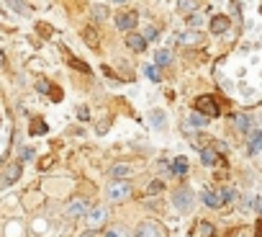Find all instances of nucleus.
I'll list each match as a JSON object with an SVG mask.
<instances>
[{
  "label": "nucleus",
  "instance_id": "nucleus-1",
  "mask_svg": "<svg viewBox=\"0 0 262 237\" xmlns=\"http://www.w3.org/2000/svg\"><path fill=\"white\" fill-rule=\"evenodd\" d=\"M105 193H108L111 201H126V199L134 196V186H131L126 178H113Z\"/></svg>",
  "mask_w": 262,
  "mask_h": 237
},
{
  "label": "nucleus",
  "instance_id": "nucleus-2",
  "mask_svg": "<svg viewBox=\"0 0 262 237\" xmlns=\"http://www.w3.org/2000/svg\"><path fill=\"white\" fill-rule=\"evenodd\" d=\"M172 204H175V209H180V211H190V206L195 204V196H193V191H190L188 186H183V188H178V191L172 193Z\"/></svg>",
  "mask_w": 262,
  "mask_h": 237
},
{
  "label": "nucleus",
  "instance_id": "nucleus-3",
  "mask_svg": "<svg viewBox=\"0 0 262 237\" xmlns=\"http://www.w3.org/2000/svg\"><path fill=\"white\" fill-rule=\"evenodd\" d=\"M195 111H201V113L208 116V118L219 116V106H216V101H213L211 95H201V98H195Z\"/></svg>",
  "mask_w": 262,
  "mask_h": 237
},
{
  "label": "nucleus",
  "instance_id": "nucleus-4",
  "mask_svg": "<svg viewBox=\"0 0 262 237\" xmlns=\"http://www.w3.org/2000/svg\"><path fill=\"white\" fill-rule=\"evenodd\" d=\"M134 237H165V229L157 222H139Z\"/></svg>",
  "mask_w": 262,
  "mask_h": 237
},
{
  "label": "nucleus",
  "instance_id": "nucleus-5",
  "mask_svg": "<svg viewBox=\"0 0 262 237\" xmlns=\"http://www.w3.org/2000/svg\"><path fill=\"white\" fill-rule=\"evenodd\" d=\"M116 26H118V31H134V29L139 26V16H137L134 11L121 13V16L116 18Z\"/></svg>",
  "mask_w": 262,
  "mask_h": 237
},
{
  "label": "nucleus",
  "instance_id": "nucleus-6",
  "mask_svg": "<svg viewBox=\"0 0 262 237\" xmlns=\"http://www.w3.org/2000/svg\"><path fill=\"white\" fill-rule=\"evenodd\" d=\"M126 47L131 49V52H147V39H144V34H137V31H128L126 34Z\"/></svg>",
  "mask_w": 262,
  "mask_h": 237
},
{
  "label": "nucleus",
  "instance_id": "nucleus-7",
  "mask_svg": "<svg viewBox=\"0 0 262 237\" xmlns=\"http://www.w3.org/2000/svg\"><path fill=\"white\" fill-rule=\"evenodd\" d=\"M247 137H249V145H247L249 157L259 155L262 152V129H252V132H247Z\"/></svg>",
  "mask_w": 262,
  "mask_h": 237
},
{
  "label": "nucleus",
  "instance_id": "nucleus-8",
  "mask_svg": "<svg viewBox=\"0 0 262 237\" xmlns=\"http://www.w3.org/2000/svg\"><path fill=\"white\" fill-rule=\"evenodd\" d=\"M64 214H67L70 219H75V216H85V214H88V201H85V199H75V201H70L67 209H64Z\"/></svg>",
  "mask_w": 262,
  "mask_h": 237
},
{
  "label": "nucleus",
  "instance_id": "nucleus-9",
  "mask_svg": "<svg viewBox=\"0 0 262 237\" xmlns=\"http://www.w3.org/2000/svg\"><path fill=\"white\" fill-rule=\"evenodd\" d=\"M18 178H21V163H13V165L6 168L3 178H0V186H11V183H16Z\"/></svg>",
  "mask_w": 262,
  "mask_h": 237
},
{
  "label": "nucleus",
  "instance_id": "nucleus-10",
  "mask_svg": "<svg viewBox=\"0 0 262 237\" xmlns=\"http://www.w3.org/2000/svg\"><path fill=\"white\" fill-rule=\"evenodd\" d=\"M229 26H231V21H229L226 16H213V18H211V34H216V36L226 34Z\"/></svg>",
  "mask_w": 262,
  "mask_h": 237
},
{
  "label": "nucleus",
  "instance_id": "nucleus-11",
  "mask_svg": "<svg viewBox=\"0 0 262 237\" xmlns=\"http://www.w3.org/2000/svg\"><path fill=\"white\" fill-rule=\"evenodd\" d=\"M85 216H88V227H90V229H95V227H100V224L105 222V216H108V214H105V209H100V206H98V209L88 211Z\"/></svg>",
  "mask_w": 262,
  "mask_h": 237
},
{
  "label": "nucleus",
  "instance_id": "nucleus-12",
  "mask_svg": "<svg viewBox=\"0 0 262 237\" xmlns=\"http://www.w3.org/2000/svg\"><path fill=\"white\" fill-rule=\"evenodd\" d=\"M201 201H203L206 206H211V209H221V206H224V204H221V196L213 193V191H201Z\"/></svg>",
  "mask_w": 262,
  "mask_h": 237
},
{
  "label": "nucleus",
  "instance_id": "nucleus-13",
  "mask_svg": "<svg viewBox=\"0 0 262 237\" xmlns=\"http://www.w3.org/2000/svg\"><path fill=\"white\" fill-rule=\"evenodd\" d=\"M170 170H172V175H178V178H180V175H185V173H188V160H185L183 155H178V157L172 160Z\"/></svg>",
  "mask_w": 262,
  "mask_h": 237
},
{
  "label": "nucleus",
  "instance_id": "nucleus-14",
  "mask_svg": "<svg viewBox=\"0 0 262 237\" xmlns=\"http://www.w3.org/2000/svg\"><path fill=\"white\" fill-rule=\"evenodd\" d=\"M131 173H134V168L126 165V163H116V165L111 168V175H113V178H126V175H131Z\"/></svg>",
  "mask_w": 262,
  "mask_h": 237
},
{
  "label": "nucleus",
  "instance_id": "nucleus-15",
  "mask_svg": "<svg viewBox=\"0 0 262 237\" xmlns=\"http://www.w3.org/2000/svg\"><path fill=\"white\" fill-rule=\"evenodd\" d=\"M234 127H236L242 134H247V132H249V116H247V113H236V116H234Z\"/></svg>",
  "mask_w": 262,
  "mask_h": 237
},
{
  "label": "nucleus",
  "instance_id": "nucleus-16",
  "mask_svg": "<svg viewBox=\"0 0 262 237\" xmlns=\"http://www.w3.org/2000/svg\"><path fill=\"white\" fill-rule=\"evenodd\" d=\"M170 62H172V54H170L167 49L155 52V65H157V67H165V65H170Z\"/></svg>",
  "mask_w": 262,
  "mask_h": 237
},
{
  "label": "nucleus",
  "instance_id": "nucleus-17",
  "mask_svg": "<svg viewBox=\"0 0 262 237\" xmlns=\"http://www.w3.org/2000/svg\"><path fill=\"white\" fill-rule=\"evenodd\" d=\"M180 44H201V31H190V34H180L178 36Z\"/></svg>",
  "mask_w": 262,
  "mask_h": 237
},
{
  "label": "nucleus",
  "instance_id": "nucleus-18",
  "mask_svg": "<svg viewBox=\"0 0 262 237\" xmlns=\"http://www.w3.org/2000/svg\"><path fill=\"white\" fill-rule=\"evenodd\" d=\"M201 163L203 165H213L216 163V150L213 147H203L201 150Z\"/></svg>",
  "mask_w": 262,
  "mask_h": 237
},
{
  "label": "nucleus",
  "instance_id": "nucleus-19",
  "mask_svg": "<svg viewBox=\"0 0 262 237\" xmlns=\"http://www.w3.org/2000/svg\"><path fill=\"white\" fill-rule=\"evenodd\" d=\"M178 11L180 13H193V11H198V3L195 0H178Z\"/></svg>",
  "mask_w": 262,
  "mask_h": 237
},
{
  "label": "nucleus",
  "instance_id": "nucleus-20",
  "mask_svg": "<svg viewBox=\"0 0 262 237\" xmlns=\"http://www.w3.org/2000/svg\"><path fill=\"white\" fill-rule=\"evenodd\" d=\"M213 224H208V222H201L198 224V237H213Z\"/></svg>",
  "mask_w": 262,
  "mask_h": 237
},
{
  "label": "nucleus",
  "instance_id": "nucleus-21",
  "mask_svg": "<svg viewBox=\"0 0 262 237\" xmlns=\"http://www.w3.org/2000/svg\"><path fill=\"white\" fill-rule=\"evenodd\" d=\"M201 24H203V13H201V11H198V13H188V26H190V29H198Z\"/></svg>",
  "mask_w": 262,
  "mask_h": 237
},
{
  "label": "nucleus",
  "instance_id": "nucleus-22",
  "mask_svg": "<svg viewBox=\"0 0 262 237\" xmlns=\"http://www.w3.org/2000/svg\"><path fill=\"white\" fill-rule=\"evenodd\" d=\"M190 124L193 127H206L208 124V116H201V111L198 113H190Z\"/></svg>",
  "mask_w": 262,
  "mask_h": 237
},
{
  "label": "nucleus",
  "instance_id": "nucleus-23",
  "mask_svg": "<svg viewBox=\"0 0 262 237\" xmlns=\"http://www.w3.org/2000/svg\"><path fill=\"white\" fill-rule=\"evenodd\" d=\"M144 72H147V77H149L152 83H160V67H157V65H149V67H144Z\"/></svg>",
  "mask_w": 262,
  "mask_h": 237
},
{
  "label": "nucleus",
  "instance_id": "nucleus-24",
  "mask_svg": "<svg viewBox=\"0 0 262 237\" xmlns=\"http://www.w3.org/2000/svg\"><path fill=\"white\" fill-rule=\"evenodd\" d=\"M105 237H128V232L123 227H108L105 229Z\"/></svg>",
  "mask_w": 262,
  "mask_h": 237
},
{
  "label": "nucleus",
  "instance_id": "nucleus-25",
  "mask_svg": "<svg viewBox=\"0 0 262 237\" xmlns=\"http://www.w3.org/2000/svg\"><path fill=\"white\" fill-rule=\"evenodd\" d=\"M219 196H221V204L226 206V204H231V201H234V196H236V193H234L231 188H224V191H219Z\"/></svg>",
  "mask_w": 262,
  "mask_h": 237
},
{
  "label": "nucleus",
  "instance_id": "nucleus-26",
  "mask_svg": "<svg viewBox=\"0 0 262 237\" xmlns=\"http://www.w3.org/2000/svg\"><path fill=\"white\" fill-rule=\"evenodd\" d=\"M165 122H167V118H165L162 111H152V124L155 127H165Z\"/></svg>",
  "mask_w": 262,
  "mask_h": 237
},
{
  "label": "nucleus",
  "instance_id": "nucleus-27",
  "mask_svg": "<svg viewBox=\"0 0 262 237\" xmlns=\"http://www.w3.org/2000/svg\"><path fill=\"white\" fill-rule=\"evenodd\" d=\"M8 3H11V6H13V8L18 11V13H24V16L29 13V6L24 3V0H8Z\"/></svg>",
  "mask_w": 262,
  "mask_h": 237
},
{
  "label": "nucleus",
  "instance_id": "nucleus-28",
  "mask_svg": "<svg viewBox=\"0 0 262 237\" xmlns=\"http://www.w3.org/2000/svg\"><path fill=\"white\" fill-rule=\"evenodd\" d=\"M105 16H108L105 6H95V8H93V18H95V21H103Z\"/></svg>",
  "mask_w": 262,
  "mask_h": 237
},
{
  "label": "nucleus",
  "instance_id": "nucleus-29",
  "mask_svg": "<svg viewBox=\"0 0 262 237\" xmlns=\"http://www.w3.org/2000/svg\"><path fill=\"white\" fill-rule=\"evenodd\" d=\"M82 36H85V42H88L90 47H98V39H95V34H93V29H85V31H82Z\"/></svg>",
  "mask_w": 262,
  "mask_h": 237
},
{
  "label": "nucleus",
  "instance_id": "nucleus-30",
  "mask_svg": "<svg viewBox=\"0 0 262 237\" xmlns=\"http://www.w3.org/2000/svg\"><path fill=\"white\" fill-rule=\"evenodd\" d=\"M36 132L44 134V132H47V124H44V122H34V124H31V134H36Z\"/></svg>",
  "mask_w": 262,
  "mask_h": 237
},
{
  "label": "nucleus",
  "instance_id": "nucleus-31",
  "mask_svg": "<svg viewBox=\"0 0 262 237\" xmlns=\"http://www.w3.org/2000/svg\"><path fill=\"white\" fill-rule=\"evenodd\" d=\"M162 188H165V183H162V181H152L147 191H149V193H157V191H162Z\"/></svg>",
  "mask_w": 262,
  "mask_h": 237
},
{
  "label": "nucleus",
  "instance_id": "nucleus-32",
  "mask_svg": "<svg viewBox=\"0 0 262 237\" xmlns=\"http://www.w3.org/2000/svg\"><path fill=\"white\" fill-rule=\"evenodd\" d=\"M155 36H157V29H152V26H149V29H144V39H147V42H152Z\"/></svg>",
  "mask_w": 262,
  "mask_h": 237
},
{
  "label": "nucleus",
  "instance_id": "nucleus-33",
  "mask_svg": "<svg viewBox=\"0 0 262 237\" xmlns=\"http://www.w3.org/2000/svg\"><path fill=\"white\" fill-rule=\"evenodd\" d=\"M77 116L82 118V122H88V118H90V113H88V108H85V106H82V108L77 111Z\"/></svg>",
  "mask_w": 262,
  "mask_h": 237
},
{
  "label": "nucleus",
  "instance_id": "nucleus-34",
  "mask_svg": "<svg viewBox=\"0 0 262 237\" xmlns=\"http://www.w3.org/2000/svg\"><path fill=\"white\" fill-rule=\"evenodd\" d=\"M39 90H49V83L47 80H39Z\"/></svg>",
  "mask_w": 262,
  "mask_h": 237
},
{
  "label": "nucleus",
  "instance_id": "nucleus-35",
  "mask_svg": "<svg viewBox=\"0 0 262 237\" xmlns=\"http://www.w3.org/2000/svg\"><path fill=\"white\" fill-rule=\"evenodd\" d=\"M34 157V150H24V160H31Z\"/></svg>",
  "mask_w": 262,
  "mask_h": 237
},
{
  "label": "nucleus",
  "instance_id": "nucleus-36",
  "mask_svg": "<svg viewBox=\"0 0 262 237\" xmlns=\"http://www.w3.org/2000/svg\"><path fill=\"white\" fill-rule=\"evenodd\" d=\"M257 211H259V214H262V196H259V199H257Z\"/></svg>",
  "mask_w": 262,
  "mask_h": 237
},
{
  "label": "nucleus",
  "instance_id": "nucleus-37",
  "mask_svg": "<svg viewBox=\"0 0 262 237\" xmlns=\"http://www.w3.org/2000/svg\"><path fill=\"white\" fill-rule=\"evenodd\" d=\"M113 3H128V0H113Z\"/></svg>",
  "mask_w": 262,
  "mask_h": 237
}]
</instances>
